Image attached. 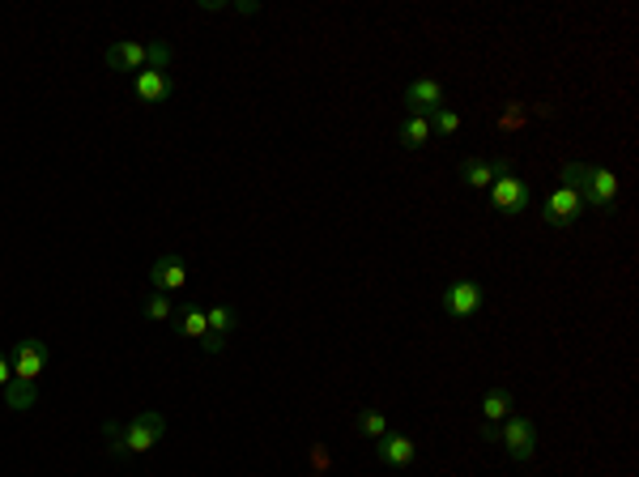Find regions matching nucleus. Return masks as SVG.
Returning <instances> with one entry per match:
<instances>
[{
  "label": "nucleus",
  "instance_id": "1",
  "mask_svg": "<svg viewBox=\"0 0 639 477\" xmlns=\"http://www.w3.org/2000/svg\"><path fill=\"white\" fill-rule=\"evenodd\" d=\"M103 435H107V452H112V456H145V452H153L158 443H162V435H167V418H162L158 409H141L128 426H115L112 422Z\"/></svg>",
  "mask_w": 639,
  "mask_h": 477
},
{
  "label": "nucleus",
  "instance_id": "2",
  "mask_svg": "<svg viewBox=\"0 0 639 477\" xmlns=\"http://www.w3.org/2000/svg\"><path fill=\"white\" fill-rule=\"evenodd\" d=\"M495 183H490V205L503 213V218H520V213L533 205V192L520 175H512V162H495Z\"/></svg>",
  "mask_w": 639,
  "mask_h": 477
},
{
  "label": "nucleus",
  "instance_id": "3",
  "mask_svg": "<svg viewBox=\"0 0 639 477\" xmlns=\"http://www.w3.org/2000/svg\"><path fill=\"white\" fill-rule=\"evenodd\" d=\"M482 286L469 277H457V281H447V290H444V316L447 320H469V316H477L482 311Z\"/></svg>",
  "mask_w": 639,
  "mask_h": 477
},
{
  "label": "nucleus",
  "instance_id": "4",
  "mask_svg": "<svg viewBox=\"0 0 639 477\" xmlns=\"http://www.w3.org/2000/svg\"><path fill=\"white\" fill-rule=\"evenodd\" d=\"M47 358H52V350H47V341L39 337H26L17 341L14 354H9V363H14V379H26V384H39V375L47 371Z\"/></svg>",
  "mask_w": 639,
  "mask_h": 477
},
{
  "label": "nucleus",
  "instance_id": "5",
  "mask_svg": "<svg viewBox=\"0 0 639 477\" xmlns=\"http://www.w3.org/2000/svg\"><path fill=\"white\" fill-rule=\"evenodd\" d=\"M499 443H503V452H507L512 461H528V456L537 452V426H533L528 418H520V414H512V418L503 422Z\"/></svg>",
  "mask_w": 639,
  "mask_h": 477
},
{
  "label": "nucleus",
  "instance_id": "6",
  "mask_svg": "<svg viewBox=\"0 0 639 477\" xmlns=\"http://www.w3.org/2000/svg\"><path fill=\"white\" fill-rule=\"evenodd\" d=\"M580 209H584V200H580V192H571V188H558V192H550L546 197V205H542V222L546 226H555V230H567L575 218H580Z\"/></svg>",
  "mask_w": 639,
  "mask_h": 477
},
{
  "label": "nucleus",
  "instance_id": "7",
  "mask_svg": "<svg viewBox=\"0 0 639 477\" xmlns=\"http://www.w3.org/2000/svg\"><path fill=\"white\" fill-rule=\"evenodd\" d=\"M405 107H409V115H427V120H431V115L444 107V85L435 82V77H418V82H409V90H405Z\"/></svg>",
  "mask_w": 639,
  "mask_h": 477
},
{
  "label": "nucleus",
  "instance_id": "8",
  "mask_svg": "<svg viewBox=\"0 0 639 477\" xmlns=\"http://www.w3.org/2000/svg\"><path fill=\"white\" fill-rule=\"evenodd\" d=\"M584 205H593V209H614V200H618V175L605 167H593L588 170V183H584L580 192Z\"/></svg>",
  "mask_w": 639,
  "mask_h": 477
},
{
  "label": "nucleus",
  "instance_id": "9",
  "mask_svg": "<svg viewBox=\"0 0 639 477\" xmlns=\"http://www.w3.org/2000/svg\"><path fill=\"white\" fill-rule=\"evenodd\" d=\"M150 281L158 295H175L188 286V265H183V256H158L150 268Z\"/></svg>",
  "mask_w": 639,
  "mask_h": 477
},
{
  "label": "nucleus",
  "instance_id": "10",
  "mask_svg": "<svg viewBox=\"0 0 639 477\" xmlns=\"http://www.w3.org/2000/svg\"><path fill=\"white\" fill-rule=\"evenodd\" d=\"M376 456L384 464H392V469H409L418 456V443L409 435H384V439H376Z\"/></svg>",
  "mask_w": 639,
  "mask_h": 477
},
{
  "label": "nucleus",
  "instance_id": "11",
  "mask_svg": "<svg viewBox=\"0 0 639 477\" xmlns=\"http://www.w3.org/2000/svg\"><path fill=\"white\" fill-rule=\"evenodd\" d=\"M107 69H115V73L145 69V43H133V39L112 43V47H107Z\"/></svg>",
  "mask_w": 639,
  "mask_h": 477
},
{
  "label": "nucleus",
  "instance_id": "12",
  "mask_svg": "<svg viewBox=\"0 0 639 477\" xmlns=\"http://www.w3.org/2000/svg\"><path fill=\"white\" fill-rule=\"evenodd\" d=\"M495 162H487V158H465L460 162V183L465 188H473V192H490V183H495Z\"/></svg>",
  "mask_w": 639,
  "mask_h": 477
},
{
  "label": "nucleus",
  "instance_id": "13",
  "mask_svg": "<svg viewBox=\"0 0 639 477\" xmlns=\"http://www.w3.org/2000/svg\"><path fill=\"white\" fill-rule=\"evenodd\" d=\"M133 85H137V99H141V102H162V99H171V77H167V73H158V69H141Z\"/></svg>",
  "mask_w": 639,
  "mask_h": 477
},
{
  "label": "nucleus",
  "instance_id": "14",
  "mask_svg": "<svg viewBox=\"0 0 639 477\" xmlns=\"http://www.w3.org/2000/svg\"><path fill=\"white\" fill-rule=\"evenodd\" d=\"M397 141H401L405 150H422L431 141V120L427 115H405L401 128H397Z\"/></svg>",
  "mask_w": 639,
  "mask_h": 477
},
{
  "label": "nucleus",
  "instance_id": "15",
  "mask_svg": "<svg viewBox=\"0 0 639 477\" xmlns=\"http://www.w3.org/2000/svg\"><path fill=\"white\" fill-rule=\"evenodd\" d=\"M0 396H5V405H9V409L26 414V409H34V401H39V384H26V379H9Z\"/></svg>",
  "mask_w": 639,
  "mask_h": 477
},
{
  "label": "nucleus",
  "instance_id": "16",
  "mask_svg": "<svg viewBox=\"0 0 639 477\" xmlns=\"http://www.w3.org/2000/svg\"><path fill=\"white\" fill-rule=\"evenodd\" d=\"M482 418H487V426L512 418V388H490V393L482 396Z\"/></svg>",
  "mask_w": 639,
  "mask_h": 477
},
{
  "label": "nucleus",
  "instance_id": "17",
  "mask_svg": "<svg viewBox=\"0 0 639 477\" xmlns=\"http://www.w3.org/2000/svg\"><path fill=\"white\" fill-rule=\"evenodd\" d=\"M359 435L371 439V443L384 439V435H388V418H384L379 409H362V414H359Z\"/></svg>",
  "mask_w": 639,
  "mask_h": 477
},
{
  "label": "nucleus",
  "instance_id": "18",
  "mask_svg": "<svg viewBox=\"0 0 639 477\" xmlns=\"http://www.w3.org/2000/svg\"><path fill=\"white\" fill-rule=\"evenodd\" d=\"M180 333L183 337H192V341H201L209 333V320H205V307H183V316H180Z\"/></svg>",
  "mask_w": 639,
  "mask_h": 477
},
{
  "label": "nucleus",
  "instance_id": "19",
  "mask_svg": "<svg viewBox=\"0 0 639 477\" xmlns=\"http://www.w3.org/2000/svg\"><path fill=\"white\" fill-rule=\"evenodd\" d=\"M439 132V137H452V132H460V115L452 112V107H439V112L431 115V137Z\"/></svg>",
  "mask_w": 639,
  "mask_h": 477
},
{
  "label": "nucleus",
  "instance_id": "20",
  "mask_svg": "<svg viewBox=\"0 0 639 477\" xmlns=\"http://www.w3.org/2000/svg\"><path fill=\"white\" fill-rule=\"evenodd\" d=\"M205 320H209V333H218V337H231V328H235V311H226V307H209V311H205Z\"/></svg>",
  "mask_w": 639,
  "mask_h": 477
},
{
  "label": "nucleus",
  "instance_id": "21",
  "mask_svg": "<svg viewBox=\"0 0 639 477\" xmlns=\"http://www.w3.org/2000/svg\"><path fill=\"white\" fill-rule=\"evenodd\" d=\"M588 162H567V167L558 170L563 175V188H571V192H584V183H588Z\"/></svg>",
  "mask_w": 639,
  "mask_h": 477
},
{
  "label": "nucleus",
  "instance_id": "22",
  "mask_svg": "<svg viewBox=\"0 0 639 477\" xmlns=\"http://www.w3.org/2000/svg\"><path fill=\"white\" fill-rule=\"evenodd\" d=\"M145 69H158V73L171 69V47L167 43H145Z\"/></svg>",
  "mask_w": 639,
  "mask_h": 477
},
{
  "label": "nucleus",
  "instance_id": "23",
  "mask_svg": "<svg viewBox=\"0 0 639 477\" xmlns=\"http://www.w3.org/2000/svg\"><path fill=\"white\" fill-rule=\"evenodd\" d=\"M171 295H158V290H153L150 295V303H145V316H150V320H171Z\"/></svg>",
  "mask_w": 639,
  "mask_h": 477
},
{
  "label": "nucleus",
  "instance_id": "24",
  "mask_svg": "<svg viewBox=\"0 0 639 477\" xmlns=\"http://www.w3.org/2000/svg\"><path fill=\"white\" fill-rule=\"evenodd\" d=\"M201 346H205L209 354H222L226 350V337H218V333H205V337H201Z\"/></svg>",
  "mask_w": 639,
  "mask_h": 477
},
{
  "label": "nucleus",
  "instance_id": "25",
  "mask_svg": "<svg viewBox=\"0 0 639 477\" xmlns=\"http://www.w3.org/2000/svg\"><path fill=\"white\" fill-rule=\"evenodd\" d=\"M14 379V363H9V354L0 350V393H5V384Z\"/></svg>",
  "mask_w": 639,
  "mask_h": 477
},
{
  "label": "nucleus",
  "instance_id": "26",
  "mask_svg": "<svg viewBox=\"0 0 639 477\" xmlns=\"http://www.w3.org/2000/svg\"><path fill=\"white\" fill-rule=\"evenodd\" d=\"M311 464H316L320 473H324V469H329V452H324V448H311Z\"/></svg>",
  "mask_w": 639,
  "mask_h": 477
}]
</instances>
